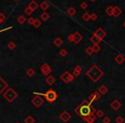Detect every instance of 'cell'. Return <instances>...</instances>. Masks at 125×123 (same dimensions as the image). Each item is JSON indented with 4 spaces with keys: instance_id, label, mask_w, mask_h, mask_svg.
Returning a JSON list of instances; mask_svg holds the SVG:
<instances>
[{
    "instance_id": "obj_32",
    "label": "cell",
    "mask_w": 125,
    "mask_h": 123,
    "mask_svg": "<svg viewBox=\"0 0 125 123\" xmlns=\"http://www.w3.org/2000/svg\"><path fill=\"white\" fill-rule=\"evenodd\" d=\"M16 47H17V44L15 43V42L10 41L9 44H8V48H9V50H14V49H16Z\"/></svg>"
},
{
    "instance_id": "obj_49",
    "label": "cell",
    "mask_w": 125,
    "mask_h": 123,
    "mask_svg": "<svg viewBox=\"0 0 125 123\" xmlns=\"http://www.w3.org/2000/svg\"><path fill=\"white\" fill-rule=\"evenodd\" d=\"M16 123H20V122H16Z\"/></svg>"
},
{
    "instance_id": "obj_3",
    "label": "cell",
    "mask_w": 125,
    "mask_h": 123,
    "mask_svg": "<svg viewBox=\"0 0 125 123\" xmlns=\"http://www.w3.org/2000/svg\"><path fill=\"white\" fill-rule=\"evenodd\" d=\"M33 94L38 95V96H44V98L47 100L48 103H53L56 101L58 98V95L54 90L52 89H49L45 93H39V92H33Z\"/></svg>"
},
{
    "instance_id": "obj_11",
    "label": "cell",
    "mask_w": 125,
    "mask_h": 123,
    "mask_svg": "<svg viewBox=\"0 0 125 123\" xmlns=\"http://www.w3.org/2000/svg\"><path fill=\"white\" fill-rule=\"evenodd\" d=\"M8 87H9V85L7 82L2 77H0V94L4 93L6 89H8Z\"/></svg>"
},
{
    "instance_id": "obj_14",
    "label": "cell",
    "mask_w": 125,
    "mask_h": 123,
    "mask_svg": "<svg viewBox=\"0 0 125 123\" xmlns=\"http://www.w3.org/2000/svg\"><path fill=\"white\" fill-rule=\"evenodd\" d=\"M122 14V9L118 6H114L113 8V16L114 17H119Z\"/></svg>"
},
{
    "instance_id": "obj_8",
    "label": "cell",
    "mask_w": 125,
    "mask_h": 123,
    "mask_svg": "<svg viewBox=\"0 0 125 123\" xmlns=\"http://www.w3.org/2000/svg\"><path fill=\"white\" fill-rule=\"evenodd\" d=\"M31 102H32V103H33L36 108H39V107H40L43 104L44 99L41 98V96H38V95H37L36 97H34L33 99L31 100Z\"/></svg>"
},
{
    "instance_id": "obj_28",
    "label": "cell",
    "mask_w": 125,
    "mask_h": 123,
    "mask_svg": "<svg viewBox=\"0 0 125 123\" xmlns=\"http://www.w3.org/2000/svg\"><path fill=\"white\" fill-rule=\"evenodd\" d=\"M17 22H18L19 24L22 25V24H24L27 22V19H26V17L24 16V15H20V16H18V18H17Z\"/></svg>"
},
{
    "instance_id": "obj_40",
    "label": "cell",
    "mask_w": 125,
    "mask_h": 123,
    "mask_svg": "<svg viewBox=\"0 0 125 123\" xmlns=\"http://www.w3.org/2000/svg\"><path fill=\"white\" fill-rule=\"evenodd\" d=\"M80 7H81V9H86L87 8V4L86 2H82V4H80Z\"/></svg>"
},
{
    "instance_id": "obj_18",
    "label": "cell",
    "mask_w": 125,
    "mask_h": 123,
    "mask_svg": "<svg viewBox=\"0 0 125 123\" xmlns=\"http://www.w3.org/2000/svg\"><path fill=\"white\" fill-rule=\"evenodd\" d=\"M28 7H30L31 9L34 11V10H36V9L39 8V4H38V3H37L36 1H34V0H32V1L29 3Z\"/></svg>"
},
{
    "instance_id": "obj_5",
    "label": "cell",
    "mask_w": 125,
    "mask_h": 123,
    "mask_svg": "<svg viewBox=\"0 0 125 123\" xmlns=\"http://www.w3.org/2000/svg\"><path fill=\"white\" fill-rule=\"evenodd\" d=\"M67 38L69 41L77 45V44H79L82 39H83V37H82V35L79 32H75L74 33L69 35V36L67 37Z\"/></svg>"
},
{
    "instance_id": "obj_42",
    "label": "cell",
    "mask_w": 125,
    "mask_h": 123,
    "mask_svg": "<svg viewBox=\"0 0 125 123\" xmlns=\"http://www.w3.org/2000/svg\"><path fill=\"white\" fill-rule=\"evenodd\" d=\"M111 122V119L109 117H105L103 119V123H110Z\"/></svg>"
},
{
    "instance_id": "obj_47",
    "label": "cell",
    "mask_w": 125,
    "mask_h": 123,
    "mask_svg": "<svg viewBox=\"0 0 125 123\" xmlns=\"http://www.w3.org/2000/svg\"><path fill=\"white\" fill-rule=\"evenodd\" d=\"M14 1H16V2H17V1H19V0H14Z\"/></svg>"
},
{
    "instance_id": "obj_2",
    "label": "cell",
    "mask_w": 125,
    "mask_h": 123,
    "mask_svg": "<svg viewBox=\"0 0 125 123\" xmlns=\"http://www.w3.org/2000/svg\"><path fill=\"white\" fill-rule=\"evenodd\" d=\"M86 75L90 78L92 82H97L102 76L104 75V72L97 65H92L86 73Z\"/></svg>"
},
{
    "instance_id": "obj_43",
    "label": "cell",
    "mask_w": 125,
    "mask_h": 123,
    "mask_svg": "<svg viewBox=\"0 0 125 123\" xmlns=\"http://www.w3.org/2000/svg\"><path fill=\"white\" fill-rule=\"evenodd\" d=\"M75 70H77V71H79V72H81V73L82 72V67H81L80 65H76L75 68Z\"/></svg>"
},
{
    "instance_id": "obj_44",
    "label": "cell",
    "mask_w": 125,
    "mask_h": 123,
    "mask_svg": "<svg viewBox=\"0 0 125 123\" xmlns=\"http://www.w3.org/2000/svg\"><path fill=\"white\" fill-rule=\"evenodd\" d=\"M11 28V27H9L8 28H5V29H3V30H0V33H2V32H4V31H6V30H8V29H10Z\"/></svg>"
},
{
    "instance_id": "obj_17",
    "label": "cell",
    "mask_w": 125,
    "mask_h": 123,
    "mask_svg": "<svg viewBox=\"0 0 125 123\" xmlns=\"http://www.w3.org/2000/svg\"><path fill=\"white\" fill-rule=\"evenodd\" d=\"M45 82H46V84L49 85H52L53 84L56 82V79L53 77V76L51 75H48L47 77H46V79H45Z\"/></svg>"
},
{
    "instance_id": "obj_6",
    "label": "cell",
    "mask_w": 125,
    "mask_h": 123,
    "mask_svg": "<svg viewBox=\"0 0 125 123\" xmlns=\"http://www.w3.org/2000/svg\"><path fill=\"white\" fill-rule=\"evenodd\" d=\"M74 78H75L74 75H73L72 74H70L69 71H65L64 74L60 76V79H61V80L66 84L70 83V82L74 80Z\"/></svg>"
},
{
    "instance_id": "obj_37",
    "label": "cell",
    "mask_w": 125,
    "mask_h": 123,
    "mask_svg": "<svg viewBox=\"0 0 125 123\" xmlns=\"http://www.w3.org/2000/svg\"><path fill=\"white\" fill-rule=\"evenodd\" d=\"M34 21H35V19L33 18V17H29V18L27 20V23H28L29 25H33Z\"/></svg>"
},
{
    "instance_id": "obj_35",
    "label": "cell",
    "mask_w": 125,
    "mask_h": 123,
    "mask_svg": "<svg viewBox=\"0 0 125 123\" xmlns=\"http://www.w3.org/2000/svg\"><path fill=\"white\" fill-rule=\"evenodd\" d=\"M97 19H98V15H97L96 14H94V13L91 14V17H90V20L91 21H92V22H95Z\"/></svg>"
},
{
    "instance_id": "obj_12",
    "label": "cell",
    "mask_w": 125,
    "mask_h": 123,
    "mask_svg": "<svg viewBox=\"0 0 125 123\" xmlns=\"http://www.w3.org/2000/svg\"><path fill=\"white\" fill-rule=\"evenodd\" d=\"M100 96H101V95H100L98 92L92 93V94H91L90 96H89V98H88L89 103H92V102H94V101H97V100H99L100 98Z\"/></svg>"
},
{
    "instance_id": "obj_20",
    "label": "cell",
    "mask_w": 125,
    "mask_h": 123,
    "mask_svg": "<svg viewBox=\"0 0 125 123\" xmlns=\"http://www.w3.org/2000/svg\"><path fill=\"white\" fill-rule=\"evenodd\" d=\"M90 41L92 42V43L93 44V45H99V44H100V42H101V40H100V38H98V37L95 36V35L93 34V35H92V36L90 38Z\"/></svg>"
},
{
    "instance_id": "obj_30",
    "label": "cell",
    "mask_w": 125,
    "mask_h": 123,
    "mask_svg": "<svg viewBox=\"0 0 125 123\" xmlns=\"http://www.w3.org/2000/svg\"><path fill=\"white\" fill-rule=\"evenodd\" d=\"M42 25V22L40 20H39V19H35L34 22H33V27H35V28H39V27H40Z\"/></svg>"
},
{
    "instance_id": "obj_46",
    "label": "cell",
    "mask_w": 125,
    "mask_h": 123,
    "mask_svg": "<svg viewBox=\"0 0 125 123\" xmlns=\"http://www.w3.org/2000/svg\"><path fill=\"white\" fill-rule=\"evenodd\" d=\"M123 27H125V21H124V22H123Z\"/></svg>"
},
{
    "instance_id": "obj_22",
    "label": "cell",
    "mask_w": 125,
    "mask_h": 123,
    "mask_svg": "<svg viewBox=\"0 0 125 123\" xmlns=\"http://www.w3.org/2000/svg\"><path fill=\"white\" fill-rule=\"evenodd\" d=\"M24 122L25 123H34L35 120L33 116L30 115H28L26 116V118L24 119Z\"/></svg>"
},
{
    "instance_id": "obj_24",
    "label": "cell",
    "mask_w": 125,
    "mask_h": 123,
    "mask_svg": "<svg viewBox=\"0 0 125 123\" xmlns=\"http://www.w3.org/2000/svg\"><path fill=\"white\" fill-rule=\"evenodd\" d=\"M49 4H48L46 1H43V2L40 4V8L43 9L44 11H46L48 9H49Z\"/></svg>"
},
{
    "instance_id": "obj_15",
    "label": "cell",
    "mask_w": 125,
    "mask_h": 123,
    "mask_svg": "<svg viewBox=\"0 0 125 123\" xmlns=\"http://www.w3.org/2000/svg\"><path fill=\"white\" fill-rule=\"evenodd\" d=\"M98 92L100 93V95H105V94H106L107 92H108V88H107L105 85H100V86L99 87Z\"/></svg>"
},
{
    "instance_id": "obj_45",
    "label": "cell",
    "mask_w": 125,
    "mask_h": 123,
    "mask_svg": "<svg viewBox=\"0 0 125 123\" xmlns=\"http://www.w3.org/2000/svg\"><path fill=\"white\" fill-rule=\"evenodd\" d=\"M90 1H91V2H92V3H93V2H95V1H96V0H90Z\"/></svg>"
},
{
    "instance_id": "obj_39",
    "label": "cell",
    "mask_w": 125,
    "mask_h": 123,
    "mask_svg": "<svg viewBox=\"0 0 125 123\" xmlns=\"http://www.w3.org/2000/svg\"><path fill=\"white\" fill-rule=\"evenodd\" d=\"M81 74H82V73L79 72V71H77V70H75V69H74V71H73V73H72V74L74 75V77H79Z\"/></svg>"
},
{
    "instance_id": "obj_1",
    "label": "cell",
    "mask_w": 125,
    "mask_h": 123,
    "mask_svg": "<svg viewBox=\"0 0 125 123\" xmlns=\"http://www.w3.org/2000/svg\"><path fill=\"white\" fill-rule=\"evenodd\" d=\"M75 113L87 123H93L96 120L95 109L91 106V103L84 100L79 106L75 109Z\"/></svg>"
},
{
    "instance_id": "obj_4",
    "label": "cell",
    "mask_w": 125,
    "mask_h": 123,
    "mask_svg": "<svg viewBox=\"0 0 125 123\" xmlns=\"http://www.w3.org/2000/svg\"><path fill=\"white\" fill-rule=\"evenodd\" d=\"M3 97L5 100H7L9 103H12L13 101L17 99V98L18 97L17 92L14 90L13 88H8L5 92L3 93Z\"/></svg>"
},
{
    "instance_id": "obj_29",
    "label": "cell",
    "mask_w": 125,
    "mask_h": 123,
    "mask_svg": "<svg viewBox=\"0 0 125 123\" xmlns=\"http://www.w3.org/2000/svg\"><path fill=\"white\" fill-rule=\"evenodd\" d=\"M85 52H86V54H87V55H88V56H91L92 53L94 52L92 46H87V47L86 48V50H85Z\"/></svg>"
},
{
    "instance_id": "obj_7",
    "label": "cell",
    "mask_w": 125,
    "mask_h": 123,
    "mask_svg": "<svg viewBox=\"0 0 125 123\" xmlns=\"http://www.w3.org/2000/svg\"><path fill=\"white\" fill-rule=\"evenodd\" d=\"M40 71H41V73L44 74V75H45V76L50 75V74L51 73V68L49 64L44 63L43 65L40 67Z\"/></svg>"
},
{
    "instance_id": "obj_21",
    "label": "cell",
    "mask_w": 125,
    "mask_h": 123,
    "mask_svg": "<svg viewBox=\"0 0 125 123\" xmlns=\"http://www.w3.org/2000/svg\"><path fill=\"white\" fill-rule=\"evenodd\" d=\"M113 8H114V6L110 5L105 9V13L108 15L109 16H113Z\"/></svg>"
},
{
    "instance_id": "obj_16",
    "label": "cell",
    "mask_w": 125,
    "mask_h": 123,
    "mask_svg": "<svg viewBox=\"0 0 125 123\" xmlns=\"http://www.w3.org/2000/svg\"><path fill=\"white\" fill-rule=\"evenodd\" d=\"M114 60L117 64H122L123 62L125 61V57L122 54H118L117 56L114 58Z\"/></svg>"
},
{
    "instance_id": "obj_33",
    "label": "cell",
    "mask_w": 125,
    "mask_h": 123,
    "mask_svg": "<svg viewBox=\"0 0 125 123\" xmlns=\"http://www.w3.org/2000/svg\"><path fill=\"white\" fill-rule=\"evenodd\" d=\"M95 115H96V117L101 118L102 116H104V111L102 109H99L95 112Z\"/></svg>"
},
{
    "instance_id": "obj_25",
    "label": "cell",
    "mask_w": 125,
    "mask_h": 123,
    "mask_svg": "<svg viewBox=\"0 0 125 123\" xmlns=\"http://www.w3.org/2000/svg\"><path fill=\"white\" fill-rule=\"evenodd\" d=\"M26 74H27L28 77H33L35 74V70L33 69H32V68H29V69L26 71Z\"/></svg>"
},
{
    "instance_id": "obj_27",
    "label": "cell",
    "mask_w": 125,
    "mask_h": 123,
    "mask_svg": "<svg viewBox=\"0 0 125 123\" xmlns=\"http://www.w3.org/2000/svg\"><path fill=\"white\" fill-rule=\"evenodd\" d=\"M90 17H91V14L88 12H85L83 15H82V20L84 22H88L90 20Z\"/></svg>"
},
{
    "instance_id": "obj_26",
    "label": "cell",
    "mask_w": 125,
    "mask_h": 123,
    "mask_svg": "<svg viewBox=\"0 0 125 123\" xmlns=\"http://www.w3.org/2000/svg\"><path fill=\"white\" fill-rule=\"evenodd\" d=\"M67 13H68V15H69V16H73V15H75L76 9H75V8H73V7H70V8H69V9H68Z\"/></svg>"
},
{
    "instance_id": "obj_38",
    "label": "cell",
    "mask_w": 125,
    "mask_h": 123,
    "mask_svg": "<svg viewBox=\"0 0 125 123\" xmlns=\"http://www.w3.org/2000/svg\"><path fill=\"white\" fill-rule=\"evenodd\" d=\"M92 48H93V51H94V52H98V51H100V46L99 45H93Z\"/></svg>"
},
{
    "instance_id": "obj_9",
    "label": "cell",
    "mask_w": 125,
    "mask_h": 123,
    "mask_svg": "<svg viewBox=\"0 0 125 123\" xmlns=\"http://www.w3.org/2000/svg\"><path fill=\"white\" fill-rule=\"evenodd\" d=\"M93 34H94L95 36L98 37V38H100L101 41L104 39V38L106 36V33H105V31L104 30V29H102L101 27H100V28L97 29V30L94 32V33H93Z\"/></svg>"
},
{
    "instance_id": "obj_31",
    "label": "cell",
    "mask_w": 125,
    "mask_h": 123,
    "mask_svg": "<svg viewBox=\"0 0 125 123\" xmlns=\"http://www.w3.org/2000/svg\"><path fill=\"white\" fill-rule=\"evenodd\" d=\"M33 10L31 9L30 7H28V6H27V8H25V9H24V13H25L27 15H31L33 14Z\"/></svg>"
},
{
    "instance_id": "obj_41",
    "label": "cell",
    "mask_w": 125,
    "mask_h": 123,
    "mask_svg": "<svg viewBox=\"0 0 125 123\" xmlns=\"http://www.w3.org/2000/svg\"><path fill=\"white\" fill-rule=\"evenodd\" d=\"M5 18H6V16L4 15V13H0V21L3 22L4 20H5Z\"/></svg>"
},
{
    "instance_id": "obj_19",
    "label": "cell",
    "mask_w": 125,
    "mask_h": 123,
    "mask_svg": "<svg viewBox=\"0 0 125 123\" xmlns=\"http://www.w3.org/2000/svg\"><path fill=\"white\" fill-rule=\"evenodd\" d=\"M53 44H54L55 45H56L57 47H60L63 44H64V40H63V38H56L54 39V41H53Z\"/></svg>"
},
{
    "instance_id": "obj_48",
    "label": "cell",
    "mask_w": 125,
    "mask_h": 123,
    "mask_svg": "<svg viewBox=\"0 0 125 123\" xmlns=\"http://www.w3.org/2000/svg\"><path fill=\"white\" fill-rule=\"evenodd\" d=\"M1 23H2V22H1V21H0V24H1Z\"/></svg>"
},
{
    "instance_id": "obj_23",
    "label": "cell",
    "mask_w": 125,
    "mask_h": 123,
    "mask_svg": "<svg viewBox=\"0 0 125 123\" xmlns=\"http://www.w3.org/2000/svg\"><path fill=\"white\" fill-rule=\"evenodd\" d=\"M40 18H41V20L44 21V22H46L47 20H49V18H50V15L48 14L47 12H45V11H44V12L41 14V15H40Z\"/></svg>"
},
{
    "instance_id": "obj_10",
    "label": "cell",
    "mask_w": 125,
    "mask_h": 123,
    "mask_svg": "<svg viewBox=\"0 0 125 123\" xmlns=\"http://www.w3.org/2000/svg\"><path fill=\"white\" fill-rule=\"evenodd\" d=\"M59 119L61 120V121H64V122H68L69 121H70L71 115L69 114L68 111H64L63 113H61V114H60Z\"/></svg>"
},
{
    "instance_id": "obj_13",
    "label": "cell",
    "mask_w": 125,
    "mask_h": 123,
    "mask_svg": "<svg viewBox=\"0 0 125 123\" xmlns=\"http://www.w3.org/2000/svg\"><path fill=\"white\" fill-rule=\"evenodd\" d=\"M111 107L114 110L117 111L121 108V103H120V101H118L117 99H115L114 101L111 103Z\"/></svg>"
},
{
    "instance_id": "obj_36",
    "label": "cell",
    "mask_w": 125,
    "mask_h": 123,
    "mask_svg": "<svg viewBox=\"0 0 125 123\" xmlns=\"http://www.w3.org/2000/svg\"><path fill=\"white\" fill-rule=\"evenodd\" d=\"M116 122L117 123H123V121H124V119H123L122 116H117V117L116 118Z\"/></svg>"
},
{
    "instance_id": "obj_34",
    "label": "cell",
    "mask_w": 125,
    "mask_h": 123,
    "mask_svg": "<svg viewBox=\"0 0 125 123\" xmlns=\"http://www.w3.org/2000/svg\"><path fill=\"white\" fill-rule=\"evenodd\" d=\"M59 55L61 56H63V57H64V56H65L66 55H68V51H66L65 49H62L61 51H59Z\"/></svg>"
}]
</instances>
